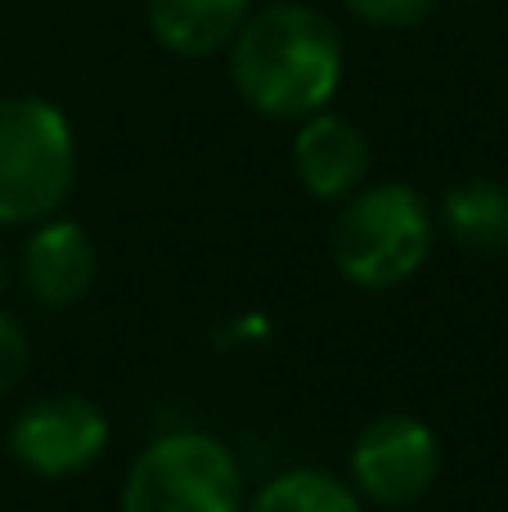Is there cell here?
Listing matches in <instances>:
<instances>
[{
    "instance_id": "obj_10",
    "label": "cell",
    "mask_w": 508,
    "mask_h": 512,
    "mask_svg": "<svg viewBox=\"0 0 508 512\" xmlns=\"http://www.w3.org/2000/svg\"><path fill=\"white\" fill-rule=\"evenodd\" d=\"M446 234L464 252L504 256L508 252V185L500 180H464L441 198Z\"/></svg>"
},
{
    "instance_id": "obj_11",
    "label": "cell",
    "mask_w": 508,
    "mask_h": 512,
    "mask_svg": "<svg viewBox=\"0 0 508 512\" xmlns=\"http://www.w3.org/2000/svg\"><path fill=\"white\" fill-rule=\"evenodd\" d=\"M243 512H365V508H360L356 486L338 481L333 472L293 468L279 472L275 481H266Z\"/></svg>"
},
{
    "instance_id": "obj_5",
    "label": "cell",
    "mask_w": 508,
    "mask_h": 512,
    "mask_svg": "<svg viewBox=\"0 0 508 512\" xmlns=\"http://www.w3.org/2000/svg\"><path fill=\"white\" fill-rule=\"evenodd\" d=\"M441 472V445L423 418L383 414L351 445V486L360 499L383 508H405L428 495Z\"/></svg>"
},
{
    "instance_id": "obj_12",
    "label": "cell",
    "mask_w": 508,
    "mask_h": 512,
    "mask_svg": "<svg viewBox=\"0 0 508 512\" xmlns=\"http://www.w3.org/2000/svg\"><path fill=\"white\" fill-rule=\"evenodd\" d=\"M369 27H419L437 9V0H342Z\"/></svg>"
},
{
    "instance_id": "obj_9",
    "label": "cell",
    "mask_w": 508,
    "mask_h": 512,
    "mask_svg": "<svg viewBox=\"0 0 508 512\" xmlns=\"http://www.w3.org/2000/svg\"><path fill=\"white\" fill-rule=\"evenodd\" d=\"M149 32L162 50L180 59H207L230 50L234 32L252 14V0H149Z\"/></svg>"
},
{
    "instance_id": "obj_8",
    "label": "cell",
    "mask_w": 508,
    "mask_h": 512,
    "mask_svg": "<svg viewBox=\"0 0 508 512\" xmlns=\"http://www.w3.org/2000/svg\"><path fill=\"white\" fill-rule=\"evenodd\" d=\"M23 283L41 306H72L95 283V243L77 221H36L23 243Z\"/></svg>"
},
{
    "instance_id": "obj_13",
    "label": "cell",
    "mask_w": 508,
    "mask_h": 512,
    "mask_svg": "<svg viewBox=\"0 0 508 512\" xmlns=\"http://www.w3.org/2000/svg\"><path fill=\"white\" fill-rule=\"evenodd\" d=\"M27 364H32V346H27V333L14 315L0 310V396L14 391L23 382Z\"/></svg>"
},
{
    "instance_id": "obj_1",
    "label": "cell",
    "mask_w": 508,
    "mask_h": 512,
    "mask_svg": "<svg viewBox=\"0 0 508 512\" xmlns=\"http://www.w3.org/2000/svg\"><path fill=\"white\" fill-rule=\"evenodd\" d=\"M230 81L261 117L302 122L342 86V36L311 5H266L230 41Z\"/></svg>"
},
{
    "instance_id": "obj_14",
    "label": "cell",
    "mask_w": 508,
    "mask_h": 512,
    "mask_svg": "<svg viewBox=\"0 0 508 512\" xmlns=\"http://www.w3.org/2000/svg\"><path fill=\"white\" fill-rule=\"evenodd\" d=\"M5 288H9V256L0 248V297H5Z\"/></svg>"
},
{
    "instance_id": "obj_2",
    "label": "cell",
    "mask_w": 508,
    "mask_h": 512,
    "mask_svg": "<svg viewBox=\"0 0 508 512\" xmlns=\"http://www.w3.org/2000/svg\"><path fill=\"white\" fill-rule=\"evenodd\" d=\"M432 252V207L410 185H374L342 198L329 256L342 279L383 292L423 270Z\"/></svg>"
},
{
    "instance_id": "obj_7",
    "label": "cell",
    "mask_w": 508,
    "mask_h": 512,
    "mask_svg": "<svg viewBox=\"0 0 508 512\" xmlns=\"http://www.w3.org/2000/svg\"><path fill=\"white\" fill-rule=\"evenodd\" d=\"M293 171L311 198L342 203L347 194H356L365 185L369 140L360 135L356 122L320 108V113L302 117V131L293 140Z\"/></svg>"
},
{
    "instance_id": "obj_6",
    "label": "cell",
    "mask_w": 508,
    "mask_h": 512,
    "mask_svg": "<svg viewBox=\"0 0 508 512\" xmlns=\"http://www.w3.org/2000/svg\"><path fill=\"white\" fill-rule=\"evenodd\" d=\"M108 450V418L81 396H45L9 427V454L32 477H77Z\"/></svg>"
},
{
    "instance_id": "obj_4",
    "label": "cell",
    "mask_w": 508,
    "mask_h": 512,
    "mask_svg": "<svg viewBox=\"0 0 508 512\" xmlns=\"http://www.w3.org/2000/svg\"><path fill=\"white\" fill-rule=\"evenodd\" d=\"M243 472L207 432H167L131 463L122 512H243Z\"/></svg>"
},
{
    "instance_id": "obj_3",
    "label": "cell",
    "mask_w": 508,
    "mask_h": 512,
    "mask_svg": "<svg viewBox=\"0 0 508 512\" xmlns=\"http://www.w3.org/2000/svg\"><path fill=\"white\" fill-rule=\"evenodd\" d=\"M77 180V140L50 99H0V225L54 216Z\"/></svg>"
}]
</instances>
